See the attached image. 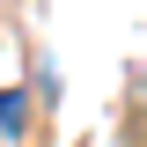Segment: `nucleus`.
Wrapping results in <instances>:
<instances>
[{
    "label": "nucleus",
    "mask_w": 147,
    "mask_h": 147,
    "mask_svg": "<svg viewBox=\"0 0 147 147\" xmlns=\"http://www.w3.org/2000/svg\"><path fill=\"white\" fill-rule=\"evenodd\" d=\"M0 140H30V96L0 88Z\"/></svg>",
    "instance_id": "1"
}]
</instances>
